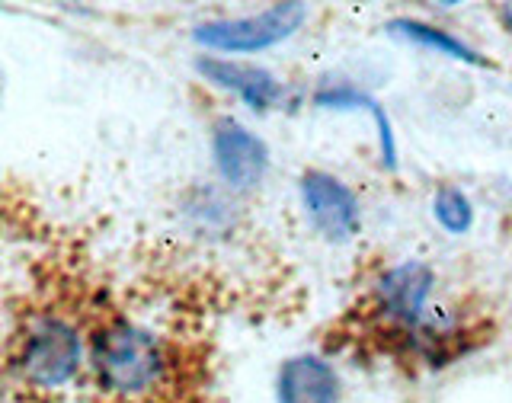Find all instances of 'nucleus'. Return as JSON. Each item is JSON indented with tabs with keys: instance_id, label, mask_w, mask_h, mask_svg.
<instances>
[{
	"instance_id": "nucleus-1",
	"label": "nucleus",
	"mask_w": 512,
	"mask_h": 403,
	"mask_svg": "<svg viewBox=\"0 0 512 403\" xmlns=\"http://www.w3.org/2000/svg\"><path fill=\"white\" fill-rule=\"evenodd\" d=\"M93 368L103 388L116 394H144L164 375V352L154 333L135 324H116L96 336Z\"/></svg>"
},
{
	"instance_id": "nucleus-2",
	"label": "nucleus",
	"mask_w": 512,
	"mask_h": 403,
	"mask_svg": "<svg viewBox=\"0 0 512 403\" xmlns=\"http://www.w3.org/2000/svg\"><path fill=\"white\" fill-rule=\"evenodd\" d=\"M304 20H308V4L304 0H279V4H272L253 16L199 23L192 29V39L218 55H256L292 39L304 26Z\"/></svg>"
},
{
	"instance_id": "nucleus-3",
	"label": "nucleus",
	"mask_w": 512,
	"mask_h": 403,
	"mask_svg": "<svg viewBox=\"0 0 512 403\" xmlns=\"http://www.w3.org/2000/svg\"><path fill=\"white\" fill-rule=\"evenodd\" d=\"M80 356H84V343H80L77 330L64 324V320L45 317L26 333V343L20 349V368L39 388H61L77 375Z\"/></svg>"
},
{
	"instance_id": "nucleus-4",
	"label": "nucleus",
	"mask_w": 512,
	"mask_h": 403,
	"mask_svg": "<svg viewBox=\"0 0 512 403\" xmlns=\"http://www.w3.org/2000/svg\"><path fill=\"white\" fill-rule=\"evenodd\" d=\"M298 196L304 205V215H308L320 237L333 240V244H346V240L359 234V199L340 176L324 170H304L298 180Z\"/></svg>"
},
{
	"instance_id": "nucleus-5",
	"label": "nucleus",
	"mask_w": 512,
	"mask_h": 403,
	"mask_svg": "<svg viewBox=\"0 0 512 403\" xmlns=\"http://www.w3.org/2000/svg\"><path fill=\"white\" fill-rule=\"evenodd\" d=\"M212 157L218 176L234 192L256 189L269 173V148L260 135H253L244 122L218 119L212 128Z\"/></svg>"
},
{
	"instance_id": "nucleus-6",
	"label": "nucleus",
	"mask_w": 512,
	"mask_h": 403,
	"mask_svg": "<svg viewBox=\"0 0 512 403\" xmlns=\"http://www.w3.org/2000/svg\"><path fill=\"white\" fill-rule=\"evenodd\" d=\"M196 71L218 90L234 93L237 100L250 106L253 112H266L282 100V84L266 68H256V64L202 55L196 58Z\"/></svg>"
},
{
	"instance_id": "nucleus-7",
	"label": "nucleus",
	"mask_w": 512,
	"mask_h": 403,
	"mask_svg": "<svg viewBox=\"0 0 512 403\" xmlns=\"http://www.w3.org/2000/svg\"><path fill=\"white\" fill-rule=\"evenodd\" d=\"M436 276L426 263H400L391 272H384V279L378 282V304L397 324H420V317L426 311V301L432 295Z\"/></svg>"
},
{
	"instance_id": "nucleus-8",
	"label": "nucleus",
	"mask_w": 512,
	"mask_h": 403,
	"mask_svg": "<svg viewBox=\"0 0 512 403\" xmlns=\"http://www.w3.org/2000/svg\"><path fill=\"white\" fill-rule=\"evenodd\" d=\"M276 397L285 403H330L340 397V378L317 356H295L282 365Z\"/></svg>"
},
{
	"instance_id": "nucleus-9",
	"label": "nucleus",
	"mask_w": 512,
	"mask_h": 403,
	"mask_svg": "<svg viewBox=\"0 0 512 403\" xmlns=\"http://www.w3.org/2000/svg\"><path fill=\"white\" fill-rule=\"evenodd\" d=\"M314 106L317 109H327V112H368L378 128V144H381V160L388 170H397V138H394V125L391 116L384 112V106L375 100L372 93H365L359 87H324L317 90L314 96Z\"/></svg>"
},
{
	"instance_id": "nucleus-10",
	"label": "nucleus",
	"mask_w": 512,
	"mask_h": 403,
	"mask_svg": "<svg viewBox=\"0 0 512 403\" xmlns=\"http://www.w3.org/2000/svg\"><path fill=\"white\" fill-rule=\"evenodd\" d=\"M388 36L400 39V42H410V45H420L426 52H439L452 61H461V64H471V68H490V58L480 55L474 45H468L461 36H452V32H445L432 23H423V20H407V16H397L388 26Z\"/></svg>"
},
{
	"instance_id": "nucleus-11",
	"label": "nucleus",
	"mask_w": 512,
	"mask_h": 403,
	"mask_svg": "<svg viewBox=\"0 0 512 403\" xmlns=\"http://www.w3.org/2000/svg\"><path fill=\"white\" fill-rule=\"evenodd\" d=\"M432 215L448 234H468L474 228V205L458 186H442L432 199Z\"/></svg>"
},
{
	"instance_id": "nucleus-12",
	"label": "nucleus",
	"mask_w": 512,
	"mask_h": 403,
	"mask_svg": "<svg viewBox=\"0 0 512 403\" xmlns=\"http://www.w3.org/2000/svg\"><path fill=\"white\" fill-rule=\"evenodd\" d=\"M500 20H503L506 32H512V0H503L500 4Z\"/></svg>"
},
{
	"instance_id": "nucleus-13",
	"label": "nucleus",
	"mask_w": 512,
	"mask_h": 403,
	"mask_svg": "<svg viewBox=\"0 0 512 403\" xmlns=\"http://www.w3.org/2000/svg\"><path fill=\"white\" fill-rule=\"evenodd\" d=\"M436 4H442V7H458V4H464V0H436Z\"/></svg>"
},
{
	"instance_id": "nucleus-14",
	"label": "nucleus",
	"mask_w": 512,
	"mask_h": 403,
	"mask_svg": "<svg viewBox=\"0 0 512 403\" xmlns=\"http://www.w3.org/2000/svg\"><path fill=\"white\" fill-rule=\"evenodd\" d=\"M359 4H362V0H359Z\"/></svg>"
}]
</instances>
